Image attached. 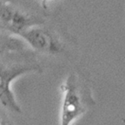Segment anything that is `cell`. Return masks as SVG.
<instances>
[{"instance_id":"cell-1","label":"cell","mask_w":125,"mask_h":125,"mask_svg":"<svg viewBox=\"0 0 125 125\" xmlns=\"http://www.w3.org/2000/svg\"><path fill=\"white\" fill-rule=\"evenodd\" d=\"M41 72V65L33 52L24 49L0 58V104L10 112L21 114L22 108L12 90L13 81L23 75Z\"/></svg>"},{"instance_id":"cell-2","label":"cell","mask_w":125,"mask_h":125,"mask_svg":"<svg viewBox=\"0 0 125 125\" xmlns=\"http://www.w3.org/2000/svg\"><path fill=\"white\" fill-rule=\"evenodd\" d=\"M60 88V125H73L95 104L91 87L78 73H69Z\"/></svg>"},{"instance_id":"cell-3","label":"cell","mask_w":125,"mask_h":125,"mask_svg":"<svg viewBox=\"0 0 125 125\" xmlns=\"http://www.w3.org/2000/svg\"><path fill=\"white\" fill-rule=\"evenodd\" d=\"M42 22L5 0H0V32L18 37L32 25Z\"/></svg>"},{"instance_id":"cell-4","label":"cell","mask_w":125,"mask_h":125,"mask_svg":"<svg viewBox=\"0 0 125 125\" xmlns=\"http://www.w3.org/2000/svg\"><path fill=\"white\" fill-rule=\"evenodd\" d=\"M25 44L40 53L57 55L63 52L64 46L60 38L46 27L32 25L19 36Z\"/></svg>"},{"instance_id":"cell-5","label":"cell","mask_w":125,"mask_h":125,"mask_svg":"<svg viewBox=\"0 0 125 125\" xmlns=\"http://www.w3.org/2000/svg\"><path fill=\"white\" fill-rule=\"evenodd\" d=\"M25 44L18 37L0 32V58L12 52L25 49Z\"/></svg>"},{"instance_id":"cell-6","label":"cell","mask_w":125,"mask_h":125,"mask_svg":"<svg viewBox=\"0 0 125 125\" xmlns=\"http://www.w3.org/2000/svg\"><path fill=\"white\" fill-rule=\"evenodd\" d=\"M0 125H15L10 119L6 116L0 115Z\"/></svg>"},{"instance_id":"cell-7","label":"cell","mask_w":125,"mask_h":125,"mask_svg":"<svg viewBox=\"0 0 125 125\" xmlns=\"http://www.w3.org/2000/svg\"><path fill=\"white\" fill-rule=\"evenodd\" d=\"M50 0H40L41 2V6L43 9H47L48 7V3H49Z\"/></svg>"}]
</instances>
